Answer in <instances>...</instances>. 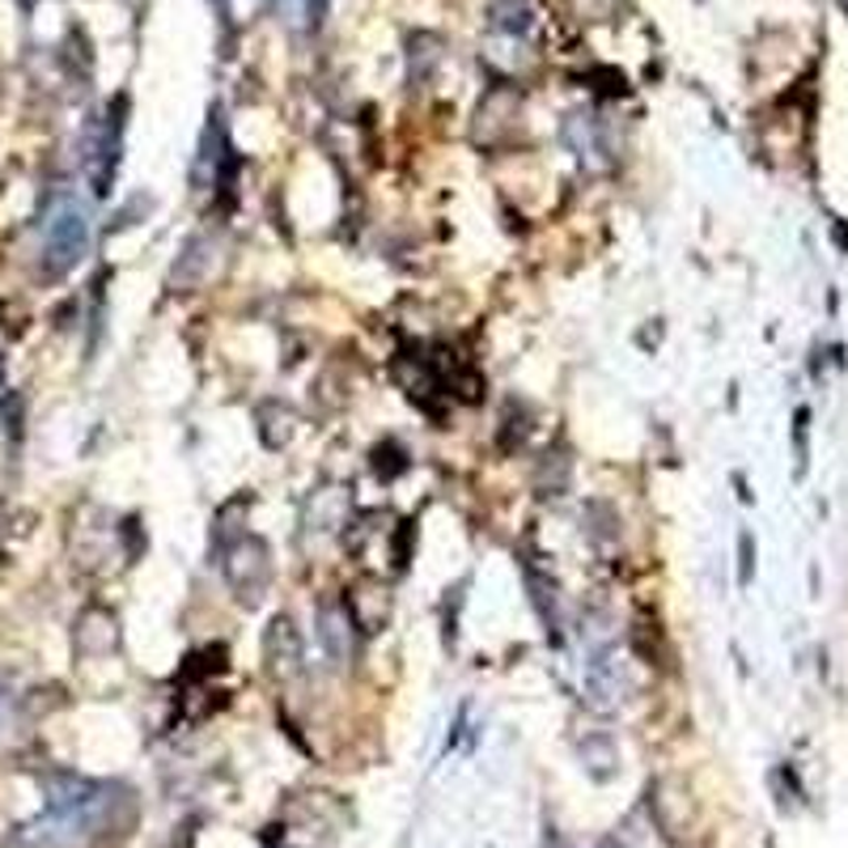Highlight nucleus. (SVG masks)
<instances>
[{
    "mask_svg": "<svg viewBox=\"0 0 848 848\" xmlns=\"http://www.w3.org/2000/svg\"><path fill=\"white\" fill-rule=\"evenodd\" d=\"M225 578L234 585V594L243 603H259V594L272 582V556H267L264 539H238L229 552H225Z\"/></svg>",
    "mask_w": 848,
    "mask_h": 848,
    "instance_id": "obj_2",
    "label": "nucleus"
},
{
    "mask_svg": "<svg viewBox=\"0 0 848 848\" xmlns=\"http://www.w3.org/2000/svg\"><path fill=\"white\" fill-rule=\"evenodd\" d=\"M353 615H348V606H336V603H323L318 606V641H323V650L331 662H348L353 654Z\"/></svg>",
    "mask_w": 848,
    "mask_h": 848,
    "instance_id": "obj_3",
    "label": "nucleus"
},
{
    "mask_svg": "<svg viewBox=\"0 0 848 848\" xmlns=\"http://www.w3.org/2000/svg\"><path fill=\"white\" fill-rule=\"evenodd\" d=\"M39 238H43V272L48 276H69L85 251H90V217L85 204L73 192H55L39 221Z\"/></svg>",
    "mask_w": 848,
    "mask_h": 848,
    "instance_id": "obj_1",
    "label": "nucleus"
},
{
    "mask_svg": "<svg viewBox=\"0 0 848 848\" xmlns=\"http://www.w3.org/2000/svg\"><path fill=\"white\" fill-rule=\"evenodd\" d=\"M755 578V539L752 531L738 534V585H752Z\"/></svg>",
    "mask_w": 848,
    "mask_h": 848,
    "instance_id": "obj_6",
    "label": "nucleus"
},
{
    "mask_svg": "<svg viewBox=\"0 0 848 848\" xmlns=\"http://www.w3.org/2000/svg\"><path fill=\"white\" fill-rule=\"evenodd\" d=\"M264 654L276 675H293L302 666V636L293 629V620H285V615L272 620V629L264 636Z\"/></svg>",
    "mask_w": 848,
    "mask_h": 848,
    "instance_id": "obj_4",
    "label": "nucleus"
},
{
    "mask_svg": "<svg viewBox=\"0 0 848 848\" xmlns=\"http://www.w3.org/2000/svg\"><path fill=\"white\" fill-rule=\"evenodd\" d=\"M527 590H531V603L539 611V620L548 624V636L560 641V603H556V582L552 578H543L539 569L527 564Z\"/></svg>",
    "mask_w": 848,
    "mask_h": 848,
    "instance_id": "obj_5",
    "label": "nucleus"
}]
</instances>
